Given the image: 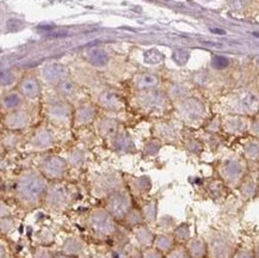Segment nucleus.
<instances>
[{
  "instance_id": "1",
  "label": "nucleus",
  "mask_w": 259,
  "mask_h": 258,
  "mask_svg": "<svg viewBox=\"0 0 259 258\" xmlns=\"http://www.w3.org/2000/svg\"><path fill=\"white\" fill-rule=\"evenodd\" d=\"M47 188V180L41 174L34 170H26L22 172L17 178L14 195L22 207L36 208L43 202Z\"/></svg>"
},
{
  "instance_id": "2",
  "label": "nucleus",
  "mask_w": 259,
  "mask_h": 258,
  "mask_svg": "<svg viewBox=\"0 0 259 258\" xmlns=\"http://www.w3.org/2000/svg\"><path fill=\"white\" fill-rule=\"evenodd\" d=\"M88 227L98 239H109L117 233V221L104 207L94 208L88 216Z\"/></svg>"
},
{
  "instance_id": "3",
  "label": "nucleus",
  "mask_w": 259,
  "mask_h": 258,
  "mask_svg": "<svg viewBox=\"0 0 259 258\" xmlns=\"http://www.w3.org/2000/svg\"><path fill=\"white\" fill-rule=\"evenodd\" d=\"M206 242L209 258H230L236 252V242L228 233L214 231Z\"/></svg>"
},
{
  "instance_id": "4",
  "label": "nucleus",
  "mask_w": 259,
  "mask_h": 258,
  "mask_svg": "<svg viewBox=\"0 0 259 258\" xmlns=\"http://www.w3.org/2000/svg\"><path fill=\"white\" fill-rule=\"evenodd\" d=\"M132 207L130 194L126 190L118 189L106 198V210L116 221H122Z\"/></svg>"
},
{
  "instance_id": "5",
  "label": "nucleus",
  "mask_w": 259,
  "mask_h": 258,
  "mask_svg": "<svg viewBox=\"0 0 259 258\" xmlns=\"http://www.w3.org/2000/svg\"><path fill=\"white\" fill-rule=\"evenodd\" d=\"M72 201V194L62 184H53L48 186L43 198V202L48 208L58 212L66 210Z\"/></svg>"
},
{
  "instance_id": "6",
  "label": "nucleus",
  "mask_w": 259,
  "mask_h": 258,
  "mask_svg": "<svg viewBox=\"0 0 259 258\" xmlns=\"http://www.w3.org/2000/svg\"><path fill=\"white\" fill-rule=\"evenodd\" d=\"M218 172H220V176L224 182L230 188L236 189L239 188V186L244 180V177H245V166L240 160L230 159V160L222 162Z\"/></svg>"
},
{
  "instance_id": "7",
  "label": "nucleus",
  "mask_w": 259,
  "mask_h": 258,
  "mask_svg": "<svg viewBox=\"0 0 259 258\" xmlns=\"http://www.w3.org/2000/svg\"><path fill=\"white\" fill-rule=\"evenodd\" d=\"M67 171V164L62 158L58 156H50L43 160L41 165V174L46 180H61Z\"/></svg>"
},
{
  "instance_id": "8",
  "label": "nucleus",
  "mask_w": 259,
  "mask_h": 258,
  "mask_svg": "<svg viewBox=\"0 0 259 258\" xmlns=\"http://www.w3.org/2000/svg\"><path fill=\"white\" fill-rule=\"evenodd\" d=\"M180 116L188 122H196L204 115V106L195 98L185 100L180 108Z\"/></svg>"
},
{
  "instance_id": "9",
  "label": "nucleus",
  "mask_w": 259,
  "mask_h": 258,
  "mask_svg": "<svg viewBox=\"0 0 259 258\" xmlns=\"http://www.w3.org/2000/svg\"><path fill=\"white\" fill-rule=\"evenodd\" d=\"M138 103L144 109L159 112V110H162L166 106L168 100H166L165 94H160V92L148 91L138 97Z\"/></svg>"
},
{
  "instance_id": "10",
  "label": "nucleus",
  "mask_w": 259,
  "mask_h": 258,
  "mask_svg": "<svg viewBox=\"0 0 259 258\" xmlns=\"http://www.w3.org/2000/svg\"><path fill=\"white\" fill-rule=\"evenodd\" d=\"M258 98L252 92H242L234 98V103L232 104L233 110L242 114H250L257 110Z\"/></svg>"
},
{
  "instance_id": "11",
  "label": "nucleus",
  "mask_w": 259,
  "mask_h": 258,
  "mask_svg": "<svg viewBox=\"0 0 259 258\" xmlns=\"http://www.w3.org/2000/svg\"><path fill=\"white\" fill-rule=\"evenodd\" d=\"M29 121L30 118L28 112L20 109L8 112L4 120L5 126L10 130H20V129L26 128L29 124Z\"/></svg>"
},
{
  "instance_id": "12",
  "label": "nucleus",
  "mask_w": 259,
  "mask_h": 258,
  "mask_svg": "<svg viewBox=\"0 0 259 258\" xmlns=\"http://www.w3.org/2000/svg\"><path fill=\"white\" fill-rule=\"evenodd\" d=\"M20 92L28 100H37L41 94V86L34 76H26L20 84Z\"/></svg>"
},
{
  "instance_id": "13",
  "label": "nucleus",
  "mask_w": 259,
  "mask_h": 258,
  "mask_svg": "<svg viewBox=\"0 0 259 258\" xmlns=\"http://www.w3.org/2000/svg\"><path fill=\"white\" fill-rule=\"evenodd\" d=\"M190 258H204L206 257V242L201 236L190 238L184 245Z\"/></svg>"
},
{
  "instance_id": "14",
  "label": "nucleus",
  "mask_w": 259,
  "mask_h": 258,
  "mask_svg": "<svg viewBox=\"0 0 259 258\" xmlns=\"http://www.w3.org/2000/svg\"><path fill=\"white\" fill-rule=\"evenodd\" d=\"M84 248H85L84 242H82L79 236H70L64 242L62 254H66V256H70V257H76L84 251Z\"/></svg>"
},
{
  "instance_id": "15",
  "label": "nucleus",
  "mask_w": 259,
  "mask_h": 258,
  "mask_svg": "<svg viewBox=\"0 0 259 258\" xmlns=\"http://www.w3.org/2000/svg\"><path fill=\"white\" fill-rule=\"evenodd\" d=\"M132 232H134V236L136 239L138 245L142 248H150L153 245L154 236L153 232L150 231V228L148 226L144 225V224H141L136 227L132 228Z\"/></svg>"
},
{
  "instance_id": "16",
  "label": "nucleus",
  "mask_w": 259,
  "mask_h": 258,
  "mask_svg": "<svg viewBox=\"0 0 259 258\" xmlns=\"http://www.w3.org/2000/svg\"><path fill=\"white\" fill-rule=\"evenodd\" d=\"M54 138L53 134L48 130V129L42 128L38 129L34 135L32 140V145L37 150H47L49 147L53 146Z\"/></svg>"
},
{
  "instance_id": "17",
  "label": "nucleus",
  "mask_w": 259,
  "mask_h": 258,
  "mask_svg": "<svg viewBox=\"0 0 259 258\" xmlns=\"http://www.w3.org/2000/svg\"><path fill=\"white\" fill-rule=\"evenodd\" d=\"M100 104L109 110H120L123 106L121 97L114 91H104L100 96Z\"/></svg>"
},
{
  "instance_id": "18",
  "label": "nucleus",
  "mask_w": 259,
  "mask_h": 258,
  "mask_svg": "<svg viewBox=\"0 0 259 258\" xmlns=\"http://www.w3.org/2000/svg\"><path fill=\"white\" fill-rule=\"evenodd\" d=\"M48 115L55 122H66L70 118V112L68 106L64 103H54L49 106Z\"/></svg>"
},
{
  "instance_id": "19",
  "label": "nucleus",
  "mask_w": 259,
  "mask_h": 258,
  "mask_svg": "<svg viewBox=\"0 0 259 258\" xmlns=\"http://www.w3.org/2000/svg\"><path fill=\"white\" fill-rule=\"evenodd\" d=\"M174 245L176 242L172 234H159L154 236L153 246L162 254H168L171 248H174Z\"/></svg>"
},
{
  "instance_id": "20",
  "label": "nucleus",
  "mask_w": 259,
  "mask_h": 258,
  "mask_svg": "<svg viewBox=\"0 0 259 258\" xmlns=\"http://www.w3.org/2000/svg\"><path fill=\"white\" fill-rule=\"evenodd\" d=\"M43 76L49 82H60L64 80L66 76V70L61 64H52L48 66L43 72Z\"/></svg>"
},
{
  "instance_id": "21",
  "label": "nucleus",
  "mask_w": 259,
  "mask_h": 258,
  "mask_svg": "<svg viewBox=\"0 0 259 258\" xmlns=\"http://www.w3.org/2000/svg\"><path fill=\"white\" fill-rule=\"evenodd\" d=\"M22 103H23V97H22L20 94H17V92H11V94H5L2 98V102H0L2 109L8 112L20 109Z\"/></svg>"
},
{
  "instance_id": "22",
  "label": "nucleus",
  "mask_w": 259,
  "mask_h": 258,
  "mask_svg": "<svg viewBox=\"0 0 259 258\" xmlns=\"http://www.w3.org/2000/svg\"><path fill=\"white\" fill-rule=\"evenodd\" d=\"M144 221L146 224H154L158 218V201L156 200H150L144 207L141 208Z\"/></svg>"
},
{
  "instance_id": "23",
  "label": "nucleus",
  "mask_w": 259,
  "mask_h": 258,
  "mask_svg": "<svg viewBox=\"0 0 259 258\" xmlns=\"http://www.w3.org/2000/svg\"><path fill=\"white\" fill-rule=\"evenodd\" d=\"M94 109L88 104L82 106L76 112V124H88L94 118Z\"/></svg>"
},
{
  "instance_id": "24",
  "label": "nucleus",
  "mask_w": 259,
  "mask_h": 258,
  "mask_svg": "<svg viewBox=\"0 0 259 258\" xmlns=\"http://www.w3.org/2000/svg\"><path fill=\"white\" fill-rule=\"evenodd\" d=\"M159 84V78L156 76L150 74V73H144V74L138 76L135 80V86L138 90H150L156 88Z\"/></svg>"
},
{
  "instance_id": "25",
  "label": "nucleus",
  "mask_w": 259,
  "mask_h": 258,
  "mask_svg": "<svg viewBox=\"0 0 259 258\" xmlns=\"http://www.w3.org/2000/svg\"><path fill=\"white\" fill-rule=\"evenodd\" d=\"M172 236H174L176 244L185 245L186 242L191 238V231L189 224H180V225L176 226L172 231Z\"/></svg>"
},
{
  "instance_id": "26",
  "label": "nucleus",
  "mask_w": 259,
  "mask_h": 258,
  "mask_svg": "<svg viewBox=\"0 0 259 258\" xmlns=\"http://www.w3.org/2000/svg\"><path fill=\"white\" fill-rule=\"evenodd\" d=\"M121 222L124 224L126 226L132 227V228L141 225V224H144L141 210H138V208H135V207H132L130 210L128 212L127 215L124 216V219H123Z\"/></svg>"
},
{
  "instance_id": "27",
  "label": "nucleus",
  "mask_w": 259,
  "mask_h": 258,
  "mask_svg": "<svg viewBox=\"0 0 259 258\" xmlns=\"http://www.w3.org/2000/svg\"><path fill=\"white\" fill-rule=\"evenodd\" d=\"M114 146L120 152H129L134 148V144L127 134L116 133L114 135Z\"/></svg>"
},
{
  "instance_id": "28",
  "label": "nucleus",
  "mask_w": 259,
  "mask_h": 258,
  "mask_svg": "<svg viewBox=\"0 0 259 258\" xmlns=\"http://www.w3.org/2000/svg\"><path fill=\"white\" fill-rule=\"evenodd\" d=\"M240 194H242V198L245 200H251L254 198L257 194V183L252 180H244L242 184L239 186Z\"/></svg>"
},
{
  "instance_id": "29",
  "label": "nucleus",
  "mask_w": 259,
  "mask_h": 258,
  "mask_svg": "<svg viewBox=\"0 0 259 258\" xmlns=\"http://www.w3.org/2000/svg\"><path fill=\"white\" fill-rule=\"evenodd\" d=\"M224 128L227 129V132H230V133H233V134L242 133L246 128L245 121H244V118H228L227 121L224 122Z\"/></svg>"
},
{
  "instance_id": "30",
  "label": "nucleus",
  "mask_w": 259,
  "mask_h": 258,
  "mask_svg": "<svg viewBox=\"0 0 259 258\" xmlns=\"http://www.w3.org/2000/svg\"><path fill=\"white\" fill-rule=\"evenodd\" d=\"M117 129H118V124L115 120H104L100 124V132L104 136H114L117 133Z\"/></svg>"
},
{
  "instance_id": "31",
  "label": "nucleus",
  "mask_w": 259,
  "mask_h": 258,
  "mask_svg": "<svg viewBox=\"0 0 259 258\" xmlns=\"http://www.w3.org/2000/svg\"><path fill=\"white\" fill-rule=\"evenodd\" d=\"M138 254H141L140 252H138L135 248H132V250H128V248L121 246L114 248L110 254V258H135Z\"/></svg>"
},
{
  "instance_id": "32",
  "label": "nucleus",
  "mask_w": 259,
  "mask_h": 258,
  "mask_svg": "<svg viewBox=\"0 0 259 258\" xmlns=\"http://www.w3.org/2000/svg\"><path fill=\"white\" fill-rule=\"evenodd\" d=\"M150 188H152V184H150V178L147 177H141L138 178L132 184V192L138 195H144V194H147L150 192Z\"/></svg>"
},
{
  "instance_id": "33",
  "label": "nucleus",
  "mask_w": 259,
  "mask_h": 258,
  "mask_svg": "<svg viewBox=\"0 0 259 258\" xmlns=\"http://www.w3.org/2000/svg\"><path fill=\"white\" fill-rule=\"evenodd\" d=\"M16 226H17V221L14 218L6 216L0 219V232L4 233V234H8V233L14 231Z\"/></svg>"
},
{
  "instance_id": "34",
  "label": "nucleus",
  "mask_w": 259,
  "mask_h": 258,
  "mask_svg": "<svg viewBox=\"0 0 259 258\" xmlns=\"http://www.w3.org/2000/svg\"><path fill=\"white\" fill-rule=\"evenodd\" d=\"M164 258H190V256L184 245L177 244L174 245V248H171V250L165 254Z\"/></svg>"
},
{
  "instance_id": "35",
  "label": "nucleus",
  "mask_w": 259,
  "mask_h": 258,
  "mask_svg": "<svg viewBox=\"0 0 259 258\" xmlns=\"http://www.w3.org/2000/svg\"><path fill=\"white\" fill-rule=\"evenodd\" d=\"M90 60L96 66H104L108 62V55L100 49H94L90 54Z\"/></svg>"
},
{
  "instance_id": "36",
  "label": "nucleus",
  "mask_w": 259,
  "mask_h": 258,
  "mask_svg": "<svg viewBox=\"0 0 259 258\" xmlns=\"http://www.w3.org/2000/svg\"><path fill=\"white\" fill-rule=\"evenodd\" d=\"M244 153H245V156L250 160H257L258 159V144L256 142H250L245 146V150H244Z\"/></svg>"
},
{
  "instance_id": "37",
  "label": "nucleus",
  "mask_w": 259,
  "mask_h": 258,
  "mask_svg": "<svg viewBox=\"0 0 259 258\" xmlns=\"http://www.w3.org/2000/svg\"><path fill=\"white\" fill-rule=\"evenodd\" d=\"M58 91H60L61 94H64V96H70L76 91V85L72 82L62 80L58 82Z\"/></svg>"
},
{
  "instance_id": "38",
  "label": "nucleus",
  "mask_w": 259,
  "mask_h": 258,
  "mask_svg": "<svg viewBox=\"0 0 259 258\" xmlns=\"http://www.w3.org/2000/svg\"><path fill=\"white\" fill-rule=\"evenodd\" d=\"M70 162L73 166H82V162H84V154H82V150H74L72 154H70Z\"/></svg>"
},
{
  "instance_id": "39",
  "label": "nucleus",
  "mask_w": 259,
  "mask_h": 258,
  "mask_svg": "<svg viewBox=\"0 0 259 258\" xmlns=\"http://www.w3.org/2000/svg\"><path fill=\"white\" fill-rule=\"evenodd\" d=\"M159 225L164 230H174L176 227V222L174 218L165 215V216H162V219L159 220Z\"/></svg>"
},
{
  "instance_id": "40",
  "label": "nucleus",
  "mask_w": 259,
  "mask_h": 258,
  "mask_svg": "<svg viewBox=\"0 0 259 258\" xmlns=\"http://www.w3.org/2000/svg\"><path fill=\"white\" fill-rule=\"evenodd\" d=\"M141 258H164V254L154 248H146L141 254Z\"/></svg>"
},
{
  "instance_id": "41",
  "label": "nucleus",
  "mask_w": 259,
  "mask_h": 258,
  "mask_svg": "<svg viewBox=\"0 0 259 258\" xmlns=\"http://www.w3.org/2000/svg\"><path fill=\"white\" fill-rule=\"evenodd\" d=\"M34 258H54V256L47 248L40 246L34 251Z\"/></svg>"
},
{
  "instance_id": "42",
  "label": "nucleus",
  "mask_w": 259,
  "mask_h": 258,
  "mask_svg": "<svg viewBox=\"0 0 259 258\" xmlns=\"http://www.w3.org/2000/svg\"><path fill=\"white\" fill-rule=\"evenodd\" d=\"M230 258H256V256L248 248H240V250H236Z\"/></svg>"
},
{
  "instance_id": "43",
  "label": "nucleus",
  "mask_w": 259,
  "mask_h": 258,
  "mask_svg": "<svg viewBox=\"0 0 259 258\" xmlns=\"http://www.w3.org/2000/svg\"><path fill=\"white\" fill-rule=\"evenodd\" d=\"M11 215H12V208L6 204L5 201L0 200V219H2V218L11 216Z\"/></svg>"
},
{
  "instance_id": "44",
  "label": "nucleus",
  "mask_w": 259,
  "mask_h": 258,
  "mask_svg": "<svg viewBox=\"0 0 259 258\" xmlns=\"http://www.w3.org/2000/svg\"><path fill=\"white\" fill-rule=\"evenodd\" d=\"M212 64H214L215 68H224L228 66V60L224 56H215V59L212 60Z\"/></svg>"
},
{
  "instance_id": "45",
  "label": "nucleus",
  "mask_w": 259,
  "mask_h": 258,
  "mask_svg": "<svg viewBox=\"0 0 259 258\" xmlns=\"http://www.w3.org/2000/svg\"><path fill=\"white\" fill-rule=\"evenodd\" d=\"M2 142H4V146L6 147H14L17 142V138L14 136V134H8L4 138Z\"/></svg>"
},
{
  "instance_id": "46",
  "label": "nucleus",
  "mask_w": 259,
  "mask_h": 258,
  "mask_svg": "<svg viewBox=\"0 0 259 258\" xmlns=\"http://www.w3.org/2000/svg\"><path fill=\"white\" fill-rule=\"evenodd\" d=\"M159 147H160V144L158 142V141H154V142L148 145L147 150H150V153H154V152H156V150H159Z\"/></svg>"
},
{
  "instance_id": "47",
  "label": "nucleus",
  "mask_w": 259,
  "mask_h": 258,
  "mask_svg": "<svg viewBox=\"0 0 259 258\" xmlns=\"http://www.w3.org/2000/svg\"><path fill=\"white\" fill-rule=\"evenodd\" d=\"M6 257V248L2 244H0V258Z\"/></svg>"
},
{
  "instance_id": "48",
  "label": "nucleus",
  "mask_w": 259,
  "mask_h": 258,
  "mask_svg": "<svg viewBox=\"0 0 259 258\" xmlns=\"http://www.w3.org/2000/svg\"><path fill=\"white\" fill-rule=\"evenodd\" d=\"M91 258H106V257L104 256V254H94V256H92Z\"/></svg>"
},
{
  "instance_id": "49",
  "label": "nucleus",
  "mask_w": 259,
  "mask_h": 258,
  "mask_svg": "<svg viewBox=\"0 0 259 258\" xmlns=\"http://www.w3.org/2000/svg\"><path fill=\"white\" fill-rule=\"evenodd\" d=\"M2 150H2V146L0 145V158H2Z\"/></svg>"
},
{
  "instance_id": "50",
  "label": "nucleus",
  "mask_w": 259,
  "mask_h": 258,
  "mask_svg": "<svg viewBox=\"0 0 259 258\" xmlns=\"http://www.w3.org/2000/svg\"><path fill=\"white\" fill-rule=\"evenodd\" d=\"M61 258H76V257H70V256H66V254H62Z\"/></svg>"
},
{
  "instance_id": "51",
  "label": "nucleus",
  "mask_w": 259,
  "mask_h": 258,
  "mask_svg": "<svg viewBox=\"0 0 259 258\" xmlns=\"http://www.w3.org/2000/svg\"><path fill=\"white\" fill-rule=\"evenodd\" d=\"M0 189H2V182H0Z\"/></svg>"
}]
</instances>
